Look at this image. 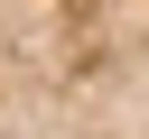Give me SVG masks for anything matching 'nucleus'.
<instances>
[{
  "mask_svg": "<svg viewBox=\"0 0 149 139\" xmlns=\"http://www.w3.org/2000/svg\"><path fill=\"white\" fill-rule=\"evenodd\" d=\"M0 139H149V0H0Z\"/></svg>",
  "mask_w": 149,
  "mask_h": 139,
  "instance_id": "f257e3e1",
  "label": "nucleus"
}]
</instances>
